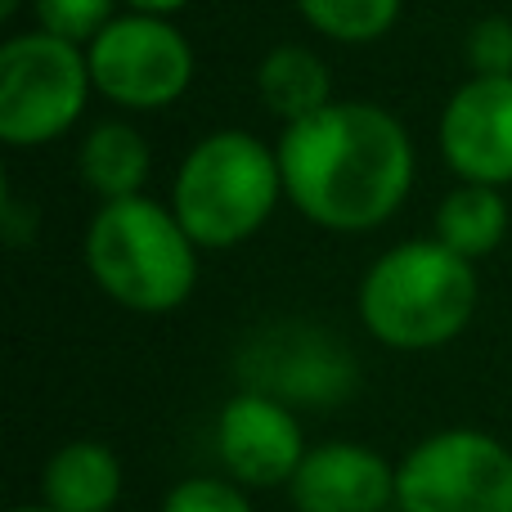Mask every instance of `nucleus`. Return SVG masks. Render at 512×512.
Returning <instances> with one entry per match:
<instances>
[{
	"label": "nucleus",
	"mask_w": 512,
	"mask_h": 512,
	"mask_svg": "<svg viewBox=\"0 0 512 512\" xmlns=\"http://www.w3.org/2000/svg\"><path fill=\"white\" fill-rule=\"evenodd\" d=\"M185 5H194V0H122V9H140V14H162V18H176Z\"/></svg>",
	"instance_id": "20"
},
{
	"label": "nucleus",
	"mask_w": 512,
	"mask_h": 512,
	"mask_svg": "<svg viewBox=\"0 0 512 512\" xmlns=\"http://www.w3.org/2000/svg\"><path fill=\"white\" fill-rule=\"evenodd\" d=\"M239 387L283 400L297 414L337 409L360 391L364 373L355 351L315 319H274L243 337L234 355Z\"/></svg>",
	"instance_id": "6"
},
{
	"label": "nucleus",
	"mask_w": 512,
	"mask_h": 512,
	"mask_svg": "<svg viewBox=\"0 0 512 512\" xmlns=\"http://www.w3.org/2000/svg\"><path fill=\"white\" fill-rule=\"evenodd\" d=\"M27 5H32V0H0V18L9 23V18H14L18 9H27Z\"/></svg>",
	"instance_id": "21"
},
{
	"label": "nucleus",
	"mask_w": 512,
	"mask_h": 512,
	"mask_svg": "<svg viewBox=\"0 0 512 512\" xmlns=\"http://www.w3.org/2000/svg\"><path fill=\"white\" fill-rule=\"evenodd\" d=\"M283 198L324 234H373L409 203L418 149L409 126L378 99H333L283 126Z\"/></svg>",
	"instance_id": "1"
},
{
	"label": "nucleus",
	"mask_w": 512,
	"mask_h": 512,
	"mask_svg": "<svg viewBox=\"0 0 512 512\" xmlns=\"http://www.w3.org/2000/svg\"><path fill=\"white\" fill-rule=\"evenodd\" d=\"M167 203L203 252H230L270 225L283 198L279 149L243 126L194 140L171 176Z\"/></svg>",
	"instance_id": "4"
},
{
	"label": "nucleus",
	"mask_w": 512,
	"mask_h": 512,
	"mask_svg": "<svg viewBox=\"0 0 512 512\" xmlns=\"http://www.w3.org/2000/svg\"><path fill=\"white\" fill-rule=\"evenodd\" d=\"M86 274L131 315H171L198 288L203 248L176 221L171 203L149 194L99 203L81 239Z\"/></svg>",
	"instance_id": "3"
},
{
	"label": "nucleus",
	"mask_w": 512,
	"mask_h": 512,
	"mask_svg": "<svg viewBox=\"0 0 512 512\" xmlns=\"http://www.w3.org/2000/svg\"><path fill=\"white\" fill-rule=\"evenodd\" d=\"M436 149L454 180L512 185V77H463L436 122Z\"/></svg>",
	"instance_id": "10"
},
{
	"label": "nucleus",
	"mask_w": 512,
	"mask_h": 512,
	"mask_svg": "<svg viewBox=\"0 0 512 512\" xmlns=\"http://www.w3.org/2000/svg\"><path fill=\"white\" fill-rule=\"evenodd\" d=\"M95 95L117 113H162L180 104L198 77V54L176 18L122 9L86 45Z\"/></svg>",
	"instance_id": "7"
},
{
	"label": "nucleus",
	"mask_w": 512,
	"mask_h": 512,
	"mask_svg": "<svg viewBox=\"0 0 512 512\" xmlns=\"http://www.w3.org/2000/svg\"><path fill=\"white\" fill-rule=\"evenodd\" d=\"M301 23L333 45H373L400 23L405 0H292Z\"/></svg>",
	"instance_id": "16"
},
{
	"label": "nucleus",
	"mask_w": 512,
	"mask_h": 512,
	"mask_svg": "<svg viewBox=\"0 0 512 512\" xmlns=\"http://www.w3.org/2000/svg\"><path fill=\"white\" fill-rule=\"evenodd\" d=\"M158 512H256V508H252V490L239 486L234 477L198 472V477H180L162 495Z\"/></svg>",
	"instance_id": "18"
},
{
	"label": "nucleus",
	"mask_w": 512,
	"mask_h": 512,
	"mask_svg": "<svg viewBox=\"0 0 512 512\" xmlns=\"http://www.w3.org/2000/svg\"><path fill=\"white\" fill-rule=\"evenodd\" d=\"M256 99L270 117H279L283 126L301 122V117L319 113L333 104V68L319 50L301 41H279L261 54L256 63Z\"/></svg>",
	"instance_id": "14"
},
{
	"label": "nucleus",
	"mask_w": 512,
	"mask_h": 512,
	"mask_svg": "<svg viewBox=\"0 0 512 512\" xmlns=\"http://www.w3.org/2000/svg\"><path fill=\"white\" fill-rule=\"evenodd\" d=\"M95 99L86 45L27 27L0 45V140L9 149H45L86 117Z\"/></svg>",
	"instance_id": "5"
},
{
	"label": "nucleus",
	"mask_w": 512,
	"mask_h": 512,
	"mask_svg": "<svg viewBox=\"0 0 512 512\" xmlns=\"http://www.w3.org/2000/svg\"><path fill=\"white\" fill-rule=\"evenodd\" d=\"M396 512H512V445L486 427L427 432L396 463Z\"/></svg>",
	"instance_id": "8"
},
{
	"label": "nucleus",
	"mask_w": 512,
	"mask_h": 512,
	"mask_svg": "<svg viewBox=\"0 0 512 512\" xmlns=\"http://www.w3.org/2000/svg\"><path fill=\"white\" fill-rule=\"evenodd\" d=\"M288 499L297 512H396V463L360 441L310 445Z\"/></svg>",
	"instance_id": "11"
},
{
	"label": "nucleus",
	"mask_w": 512,
	"mask_h": 512,
	"mask_svg": "<svg viewBox=\"0 0 512 512\" xmlns=\"http://www.w3.org/2000/svg\"><path fill=\"white\" fill-rule=\"evenodd\" d=\"M9 512H59V508H50V504H14Z\"/></svg>",
	"instance_id": "22"
},
{
	"label": "nucleus",
	"mask_w": 512,
	"mask_h": 512,
	"mask_svg": "<svg viewBox=\"0 0 512 512\" xmlns=\"http://www.w3.org/2000/svg\"><path fill=\"white\" fill-rule=\"evenodd\" d=\"M27 9H32L41 32L72 41V45H90L122 14V0H32Z\"/></svg>",
	"instance_id": "17"
},
{
	"label": "nucleus",
	"mask_w": 512,
	"mask_h": 512,
	"mask_svg": "<svg viewBox=\"0 0 512 512\" xmlns=\"http://www.w3.org/2000/svg\"><path fill=\"white\" fill-rule=\"evenodd\" d=\"M508 221H512V212H508L504 189L459 180L441 198V207H436L432 239L445 243L450 252L468 256V261H486L508 239Z\"/></svg>",
	"instance_id": "15"
},
{
	"label": "nucleus",
	"mask_w": 512,
	"mask_h": 512,
	"mask_svg": "<svg viewBox=\"0 0 512 512\" xmlns=\"http://www.w3.org/2000/svg\"><path fill=\"white\" fill-rule=\"evenodd\" d=\"M463 59H468L472 77H512V18H477L463 32Z\"/></svg>",
	"instance_id": "19"
},
{
	"label": "nucleus",
	"mask_w": 512,
	"mask_h": 512,
	"mask_svg": "<svg viewBox=\"0 0 512 512\" xmlns=\"http://www.w3.org/2000/svg\"><path fill=\"white\" fill-rule=\"evenodd\" d=\"M122 486V459L95 436L63 441L41 468V504L59 512H113Z\"/></svg>",
	"instance_id": "12"
},
{
	"label": "nucleus",
	"mask_w": 512,
	"mask_h": 512,
	"mask_svg": "<svg viewBox=\"0 0 512 512\" xmlns=\"http://www.w3.org/2000/svg\"><path fill=\"white\" fill-rule=\"evenodd\" d=\"M477 301V261L450 252L427 234L373 256L355 288V315L378 346L423 355L459 342L477 315Z\"/></svg>",
	"instance_id": "2"
},
{
	"label": "nucleus",
	"mask_w": 512,
	"mask_h": 512,
	"mask_svg": "<svg viewBox=\"0 0 512 512\" xmlns=\"http://www.w3.org/2000/svg\"><path fill=\"white\" fill-rule=\"evenodd\" d=\"M212 450L225 477H234L248 490H288L306 459V432L301 414L283 400L261 396L252 387H234V396L216 409Z\"/></svg>",
	"instance_id": "9"
},
{
	"label": "nucleus",
	"mask_w": 512,
	"mask_h": 512,
	"mask_svg": "<svg viewBox=\"0 0 512 512\" xmlns=\"http://www.w3.org/2000/svg\"><path fill=\"white\" fill-rule=\"evenodd\" d=\"M153 171V144L131 117H104L77 144V176L99 203L144 194Z\"/></svg>",
	"instance_id": "13"
}]
</instances>
